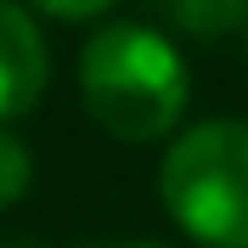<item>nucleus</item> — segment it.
I'll use <instances>...</instances> for the list:
<instances>
[{
    "instance_id": "1",
    "label": "nucleus",
    "mask_w": 248,
    "mask_h": 248,
    "mask_svg": "<svg viewBox=\"0 0 248 248\" xmlns=\"http://www.w3.org/2000/svg\"><path fill=\"white\" fill-rule=\"evenodd\" d=\"M79 102L113 141L147 147L181 130L192 79L175 40L147 23H108L79 51Z\"/></svg>"
},
{
    "instance_id": "2",
    "label": "nucleus",
    "mask_w": 248,
    "mask_h": 248,
    "mask_svg": "<svg viewBox=\"0 0 248 248\" xmlns=\"http://www.w3.org/2000/svg\"><path fill=\"white\" fill-rule=\"evenodd\" d=\"M158 203L198 248H248V124L198 119L158 158Z\"/></svg>"
},
{
    "instance_id": "3",
    "label": "nucleus",
    "mask_w": 248,
    "mask_h": 248,
    "mask_svg": "<svg viewBox=\"0 0 248 248\" xmlns=\"http://www.w3.org/2000/svg\"><path fill=\"white\" fill-rule=\"evenodd\" d=\"M51 85V51L23 0H0V130L34 113V102Z\"/></svg>"
},
{
    "instance_id": "4",
    "label": "nucleus",
    "mask_w": 248,
    "mask_h": 248,
    "mask_svg": "<svg viewBox=\"0 0 248 248\" xmlns=\"http://www.w3.org/2000/svg\"><path fill=\"white\" fill-rule=\"evenodd\" d=\"M170 17L192 40H226L248 29V0H170Z\"/></svg>"
},
{
    "instance_id": "5",
    "label": "nucleus",
    "mask_w": 248,
    "mask_h": 248,
    "mask_svg": "<svg viewBox=\"0 0 248 248\" xmlns=\"http://www.w3.org/2000/svg\"><path fill=\"white\" fill-rule=\"evenodd\" d=\"M34 186V153L17 130H0V209H17Z\"/></svg>"
},
{
    "instance_id": "6",
    "label": "nucleus",
    "mask_w": 248,
    "mask_h": 248,
    "mask_svg": "<svg viewBox=\"0 0 248 248\" xmlns=\"http://www.w3.org/2000/svg\"><path fill=\"white\" fill-rule=\"evenodd\" d=\"M23 6L57 17V23H85V17H102L108 6H119V0H23Z\"/></svg>"
},
{
    "instance_id": "7",
    "label": "nucleus",
    "mask_w": 248,
    "mask_h": 248,
    "mask_svg": "<svg viewBox=\"0 0 248 248\" xmlns=\"http://www.w3.org/2000/svg\"><path fill=\"white\" fill-rule=\"evenodd\" d=\"M113 248H170V243H153V237H136V243H113Z\"/></svg>"
},
{
    "instance_id": "8",
    "label": "nucleus",
    "mask_w": 248,
    "mask_h": 248,
    "mask_svg": "<svg viewBox=\"0 0 248 248\" xmlns=\"http://www.w3.org/2000/svg\"><path fill=\"white\" fill-rule=\"evenodd\" d=\"M0 248H46V243H0Z\"/></svg>"
}]
</instances>
